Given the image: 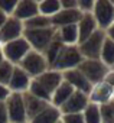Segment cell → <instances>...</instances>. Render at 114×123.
I'll return each mask as SVG.
<instances>
[{
  "label": "cell",
  "mask_w": 114,
  "mask_h": 123,
  "mask_svg": "<svg viewBox=\"0 0 114 123\" xmlns=\"http://www.w3.org/2000/svg\"><path fill=\"white\" fill-rule=\"evenodd\" d=\"M82 61H84V58L78 49V45H64L58 58L55 59V62L52 65V70L61 71V73L74 70V68L80 67Z\"/></svg>",
  "instance_id": "obj_1"
},
{
  "label": "cell",
  "mask_w": 114,
  "mask_h": 123,
  "mask_svg": "<svg viewBox=\"0 0 114 123\" xmlns=\"http://www.w3.org/2000/svg\"><path fill=\"white\" fill-rule=\"evenodd\" d=\"M19 67L33 80L36 77H39L40 74H43L45 71H48L51 67L48 64V61L45 58V55L39 51H35V49H30L26 56L20 61Z\"/></svg>",
  "instance_id": "obj_2"
},
{
  "label": "cell",
  "mask_w": 114,
  "mask_h": 123,
  "mask_svg": "<svg viewBox=\"0 0 114 123\" xmlns=\"http://www.w3.org/2000/svg\"><path fill=\"white\" fill-rule=\"evenodd\" d=\"M56 35L55 28H45V29H25L23 31V38L28 41L32 49L43 52L48 45L53 41Z\"/></svg>",
  "instance_id": "obj_3"
},
{
  "label": "cell",
  "mask_w": 114,
  "mask_h": 123,
  "mask_svg": "<svg viewBox=\"0 0 114 123\" xmlns=\"http://www.w3.org/2000/svg\"><path fill=\"white\" fill-rule=\"evenodd\" d=\"M78 70L85 75V78L92 84H100L105 80L107 73L110 71V68L103 62L101 59H84L80 64Z\"/></svg>",
  "instance_id": "obj_4"
},
{
  "label": "cell",
  "mask_w": 114,
  "mask_h": 123,
  "mask_svg": "<svg viewBox=\"0 0 114 123\" xmlns=\"http://www.w3.org/2000/svg\"><path fill=\"white\" fill-rule=\"evenodd\" d=\"M104 41H105V32L98 29L88 39L78 43V49H80L82 58L84 59H100Z\"/></svg>",
  "instance_id": "obj_5"
},
{
  "label": "cell",
  "mask_w": 114,
  "mask_h": 123,
  "mask_svg": "<svg viewBox=\"0 0 114 123\" xmlns=\"http://www.w3.org/2000/svg\"><path fill=\"white\" fill-rule=\"evenodd\" d=\"M30 49H32L30 45L22 36V38L15 39V41H10V42L3 43V56H5L6 61L12 62L13 65H19L20 61L26 56V54Z\"/></svg>",
  "instance_id": "obj_6"
},
{
  "label": "cell",
  "mask_w": 114,
  "mask_h": 123,
  "mask_svg": "<svg viewBox=\"0 0 114 123\" xmlns=\"http://www.w3.org/2000/svg\"><path fill=\"white\" fill-rule=\"evenodd\" d=\"M92 16L98 29L105 32L111 25H114V5L108 0H95Z\"/></svg>",
  "instance_id": "obj_7"
},
{
  "label": "cell",
  "mask_w": 114,
  "mask_h": 123,
  "mask_svg": "<svg viewBox=\"0 0 114 123\" xmlns=\"http://www.w3.org/2000/svg\"><path fill=\"white\" fill-rule=\"evenodd\" d=\"M5 104H6V110H7L9 123H29L26 110H25L23 94L12 93L7 97V100L5 101Z\"/></svg>",
  "instance_id": "obj_8"
},
{
  "label": "cell",
  "mask_w": 114,
  "mask_h": 123,
  "mask_svg": "<svg viewBox=\"0 0 114 123\" xmlns=\"http://www.w3.org/2000/svg\"><path fill=\"white\" fill-rule=\"evenodd\" d=\"M23 22L16 19L15 16H9L6 23L3 25V28L0 29V42L2 43H6V42H10V41H15L17 38H22L23 36Z\"/></svg>",
  "instance_id": "obj_9"
},
{
  "label": "cell",
  "mask_w": 114,
  "mask_h": 123,
  "mask_svg": "<svg viewBox=\"0 0 114 123\" xmlns=\"http://www.w3.org/2000/svg\"><path fill=\"white\" fill-rule=\"evenodd\" d=\"M62 77H64V81H67L69 86H72V88L75 91H81L84 94H90V91L92 88V84L85 78V75L78 68L64 71Z\"/></svg>",
  "instance_id": "obj_10"
},
{
  "label": "cell",
  "mask_w": 114,
  "mask_h": 123,
  "mask_svg": "<svg viewBox=\"0 0 114 123\" xmlns=\"http://www.w3.org/2000/svg\"><path fill=\"white\" fill-rule=\"evenodd\" d=\"M88 98H90V103L97 104V106H103V104L114 100V88L103 81L100 84L92 86V88L88 94Z\"/></svg>",
  "instance_id": "obj_11"
},
{
  "label": "cell",
  "mask_w": 114,
  "mask_h": 123,
  "mask_svg": "<svg viewBox=\"0 0 114 123\" xmlns=\"http://www.w3.org/2000/svg\"><path fill=\"white\" fill-rule=\"evenodd\" d=\"M82 13L78 9H61L55 16L51 18V23L55 29H59L69 25H77L81 19Z\"/></svg>",
  "instance_id": "obj_12"
},
{
  "label": "cell",
  "mask_w": 114,
  "mask_h": 123,
  "mask_svg": "<svg viewBox=\"0 0 114 123\" xmlns=\"http://www.w3.org/2000/svg\"><path fill=\"white\" fill-rule=\"evenodd\" d=\"M90 104L88 94L81 91H74V94L68 98V101L59 109L62 114H72V113H82L85 107Z\"/></svg>",
  "instance_id": "obj_13"
},
{
  "label": "cell",
  "mask_w": 114,
  "mask_h": 123,
  "mask_svg": "<svg viewBox=\"0 0 114 123\" xmlns=\"http://www.w3.org/2000/svg\"><path fill=\"white\" fill-rule=\"evenodd\" d=\"M32 83V78L19 67L16 65L15 70H13V74H12V78L7 84L9 90L12 93H19V94H23L29 90V86Z\"/></svg>",
  "instance_id": "obj_14"
},
{
  "label": "cell",
  "mask_w": 114,
  "mask_h": 123,
  "mask_svg": "<svg viewBox=\"0 0 114 123\" xmlns=\"http://www.w3.org/2000/svg\"><path fill=\"white\" fill-rule=\"evenodd\" d=\"M33 80H36V81L46 90V93H49L51 97H52L53 91L58 88L59 84L64 81V77H62V73H61V71H56V70L49 68L48 71H45L43 74H40L39 77H36V78H33Z\"/></svg>",
  "instance_id": "obj_15"
},
{
  "label": "cell",
  "mask_w": 114,
  "mask_h": 123,
  "mask_svg": "<svg viewBox=\"0 0 114 123\" xmlns=\"http://www.w3.org/2000/svg\"><path fill=\"white\" fill-rule=\"evenodd\" d=\"M38 3L39 2H35V0H17L16 9L12 16H15L16 19H19L22 22H26L28 19L39 15Z\"/></svg>",
  "instance_id": "obj_16"
},
{
  "label": "cell",
  "mask_w": 114,
  "mask_h": 123,
  "mask_svg": "<svg viewBox=\"0 0 114 123\" xmlns=\"http://www.w3.org/2000/svg\"><path fill=\"white\" fill-rule=\"evenodd\" d=\"M23 103H25V110H26V116H28V120L30 122L35 116H38L40 111H43L51 103L45 101V100H40L35 96H32L30 93H23Z\"/></svg>",
  "instance_id": "obj_17"
},
{
  "label": "cell",
  "mask_w": 114,
  "mask_h": 123,
  "mask_svg": "<svg viewBox=\"0 0 114 123\" xmlns=\"http://www.w3.org/2000/svg\"><path fill=\"white\" fill-rule=\"evenodd\" d=\"M78 26V43L84 42L85 39H88L92 33H95L98 31V26H97V22L92 16V13H82L80 22L77 23Z\"/></svg>",
  "instance_id": "obj_18"
},
{
  "label": "cell",
  "mask_w": 114,
  "mask_h": 123,
  "mask_svg": "<svg viewBox=\"0 0 114 123\" xmlns=\"http://www.w3.org/2000/svg\"><path fill=\"white\" fill-rule=\"evenodd\" d=\"M74 91L75 90L72 88V86H69L67 81H62L59 84V87L53 91V94L51 97V104L55 106V107H58V109H61L68 101V98L74 94Z\"/></svg>",
  "instance_id": "obj_19"
},
{
  "label": "cell",
  "mask_w": 114,
  "mask_h": 123,
  "mask_svg": "<svg viewBox=\"0 0 114 123\" xmlns=\"http://www.w3.org/2000/svg\"><path fill=\"white\" fill-rule=\"evenodd\" d=\"M62 117V113L58 107L49 104L43 111H40L38 116H35L29 123H56Z\"/></svg>",
  "instance_id": "obj_20"
},
{
  "label": "cell",
  "mask_w": 114,
  "mask_h": 123,
  "mask_svg": "<svg viewBox=\"0 0 114 123\" xmlns=\"http://www.w3.org/2000/svg\"><path fill=\"white\" fill-rule=\"evenodd\" d=\"M56 36L64 45H78V26L77 25H69L56 29Z\"/></svg>",
  "instance_id": "obj_21"
},
{
  "label": "cell",
  "mask_w": 114,
  "mask_h": 123,
  "mask_svg": "<svg viewBox=\"0 0 114 123\" xmlns=\"http://www.w3.org/2000/svg\"><path fill=\"white\" fill-rule=\"evenodd\" d=\"M64 48V43L58 39V36L55 35V38H53V41L48 45V48L42 52L43 55H45V58H46V61H48V64H49V67L52 68V65H53V62H55V59L58 58V55H59V52H61V49Z\"/></svg>",
  "instance_id": "obj_22"
},
{
  "label": "cell",
  "mask_w": 114,
  "mask_h": 123,
  "mask_svg": "<svg viewBox=\"0 0 114 123\" xmlns=\"http://www.w3.org/2000/svg\"><path fill=\"white\" fill-rule=\"evenodd\" d=\"M38 9H39V15L52 18L61 10V3L59 0H42L38 3Z\"/></svg>",
  "instance_id": "obj_23"
},
{
  "label": "cell",
  "mask_w": 114,
  "mask_h": 123,
  "mask_svg": "<svg viewBox=\"0 0 114 123\" xmlns=\"http://www.w3.org/2000/svg\"><path fill=\"white\" fill-rule=\"evenodd\" d=\"M100 59L108 67V68H114V42L111 39H108L105 36L103 49H101V55Z\"/></svg>",
  "instance_id": "obj_24"
},
{
  "label": "cell",
  "mask_w": 114,
  "mask_h": 123,
  "mask_svg": "<svg viewBox=\"0 0 114 123\" xmlns=\"http://www.w3.org/2000/svg\"><path fill=\"white\" fill-rule=\"evenodd\" d=\"M23 28L25 29H45V28H53V26L51 23V18L36 15V16L28 19L26 22H23Z\"/></svg>",
  "instance_id": "obj_25"
},
{
  "label": "cell",
  "mask_w": 114,
  "mask_h": 123,
  "mask_svg": "<svg viewBox=\"0 0 114 123\" xmlns=\"http://www.w3.org/2000/svg\"><path fill=\"white\" fill-rule=\"evenodd\" d=\"M84 116V122L85 123H103L101 120V113H100V106L90 103L85 110L82 111Z\"/></svg>",
  "instance_id": "obj_26"
},
{
  "label": "cell",
  "mask_w": 114,
  "mask_h": 123,
  "mask_svg": "<svg viewBox=\"0 0 114 123\" xmlns=\"http://www.w3.org/2000/svg\"><path fill=\"white\" fill-rule=\"evenodd\" d=\"M15 67L16 65H13L12 62H9V61H6V59H3L2 62H0V84H3V86L9 84Z\"/></svg>",
  "instance_id": "obj_27"
},
{
  "label": "cell",
  "mask_w": 114,
  "mask_h": 123,
  "mask_svg": "<svg viewBox=\"0 0 114 123\" xmlns=\"http://www.w3.org/2000/svg\"><path fill=\"white\" fill-rule=\"evenodd\" d=\"M100 113L103 123H114V100L100 106Z\"/></svg>",
  "instance_id": "obj_28"
},
{
  "label": "cell",
  "mask_w": 114,
  "mask_h": 123,
  "mask_svg": "<svg viewBox=\"0 0 114 123\" xmlns=\"http://www.w3.org/2000/svg\"><path fill=\"white\" fill-rule=\"evenodd\" d=\"M17 5V0H0V10L5 15L12 16Z\"/></svg>",
  "instance_id": "obj_29"
},
{
  "label": "cell",
  "mask_w": 114,
  "mask_h": 123,
  "mask_svg": "<svg viewBox=\"0 0 114 123\" xmlns=\"http://www.w3.org/2000/svg\"><path fill=\"white\" fill-rule=\"evenodd\" d=\"M94 5V0H77V7L81 13H92Z\"/></svg>",
  "instance_id": "obj_30"
},
{
  "label": "cell",
  "mask_w": 114,
  "mask_h": 123,
  "mask_svg": "<svg viewBox=\"0 0 114 123\" xmlns=\"http://www.w3.org/2000/svg\"><path fill=\"white\" fill-rule=\"evenodd\" d=\"M61 120L64 123H85L82 113H72V114H62Z\"/></svg>",
  "instance_id": "obj_31"
},
{
  "label": "cell",
  "mask_w": 114,
  "mask_h": 123,
  "mask_svg": "<svg viewBox=\"0 0 114 123\" xmlns=\"http://www.w3.org/2000/svg\"><path fill=\"white\" fill-rule=\"evenodd\" d=\"M10 94H12V91L9 90V87H7V86L0 84V103H5Z\"/></svg>",
  "instance_id": "obj_32"
},
{
  "label": "cell",
  "mask_w": 114,
  "mask_h": 123,
  "mask_svg": "<svg viewBox=\"0 0 114 123\" xmlns=\"http://www.w3.org/2000/svg\"><path fill=\"white\" fill-rule=\"evenodd\" d=\"M61 9H78L77 7V0H59Z\"/></svg>",
  "instance_id": "obj_33"
},
{
  "label": "cell",
  "mask_w": 114,
  "mask_h": 123,
  "mask_svg": "<svg viewBox=\"0 0 114 123\" xmlns=\"http://www.w3.org/2000/svg\"><path fill=\"white\" fill-rule=\"evenodd\" d=\"M0 123H9L7 110H6V104L5 103H0Z\"/></svg>",
  "instance_id": "obj_34"
},
{
  "label": "cell",
  "mask_w": 114,
  "mask_h": 123,
  "mask_svg": "<svg viewBox=\"0 0 114 123\" xmlns=\"http://www.w3.org/2000/svg\"><path fill=\"white\" fill-rule=\"evenodd\" d=\"M104 83H107L108 86H111V87L114 88V68H110V71H108L107 75H105Z\"/></svg>",
  "instance_id": "obj_35"
},
{
  "label": "cell",
  "mask_w": 114,
  "mask_h": 123,
  "mask_svg": "<svg viewBox=\"0 0 114 123\" xmlns=\"http://www.w3.org/2000/svg\"><path fill=\"white\" fill-rule=\"evenodd\" d=\"M105 36L114 42V25H111V26H110V28L105 31Z\"/></svg>",
  "instance_id": "obj_36"
},
{
  "label": "cell",
  "mask_w": 114,
  "mask_h": 123,
  "mask_svg": "<svg viewBox=\"0 0 114 123\" xmlns=\"http://www.w3.org/2000/svg\"><path fill=\"white\" fill-rule=\"evenodd\" d=\"M7 18H9L7 15H5V13H3L2 10H0V29H2V28H3V25L6 23V20H7Z\"/></svg>",
  "instance_id": "obj_37"
},
{
  "label": "cell",
  "mask_w": 114,
  "mask_h": 123,
  "mask_svg": "<svg viewBox=\"0 0 114 123\" xmlns=\"http://www.w3.org/2000/svg\"><path fill=\"white\" fill-rule=\"evenodd\" d=\"M5 59V56H3V43L0 42V62Z\"/></svg>",
  "instance_id": "obj_38"
},
{
  "label": "cell",
  "mask_w": 114,
  "mask_h": 123,
  "mask_svg": "<svg viewBox=\"0 0 114 123\" xmlns=\"http://www.w3.org/2000/svg\"><path fill=\"white\" fill-rule=\"evenodd\" d=\"M56 123H64V122H62V120H59V122H56Z\"/></svg>",
  "instance_id": "obj_39"
},
{
  "label": "cell",
  "mask_w": 114,
  "mask_h": 123,
  "mask_svg": "<svg viewBox=\"0 0 114 123\" xmlns=\"http://www.w3.org/2000/svg\"><path fill=\"white\" fill-rule=\"evenodd\" d=\"M111 3H113V5H114V2H111Z\"/></svg>",
  "instance_id": "obj_40"
}]
</instances>
